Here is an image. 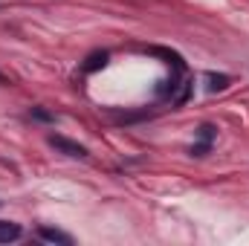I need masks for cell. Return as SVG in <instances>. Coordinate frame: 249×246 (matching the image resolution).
<instances>
[{
	"mask_svg": "<svg viewBox=\"0 0 249 246\" xmlns=\"http://www.w3.org/2000/svg\"><path fill=\"white\" fill-rule=\"evenodd\" d=\"M105 64H107V53H93L81 70H84V72H93V70H99V67H105Z\"/></svg>",
	"mask_w": 249,
	"mask_h": 246,
	"instance_id": "8992f818",
	"label": "cell"
},
{
	"mask_svg": "<svg viewBox=\"0 0 249 246\" xmlns=\"http://www.w3.org/2000/svg\"><path fill=\"white\" fill-rule=\"evenodd\" d=\"M38 235H41V241H47V244H61V246H72V238H70L67 232H58V229H41Z\"/></svg>",
	"mask_w": 249,
	"mask_h": 246,
	"instance_id": "5b68a950",
	"label": "cell"
},
{
	"mask_svg": "<svg viewBox=\"0 0 249 246\" xmlns=\"http://www.w3.org/2000/svg\"><path fill=\"white\" fill-rule=\"evenodd\" d=\"M214 136H217V130H214L212 124H200V130H197V142L191 145V157H206V154L212 151Z\"/></svg>",
	"mask_w": 249,
	"mask_h": 246,
	"instance_id": "7a4b0ae2",
	"label": "cell"
},
{
	"mask_svg": "<svg viewBox=\"0 0 249 246\" xmlns=\"http://www.w3.org/2000/svg\"><path fill=\"white\" fill-rule=\"evenodd\" d=\"M32 119H38V122H55V116L53 113H47V110H41V107H32V113H29Z\"/></svg>",
	"mask_w": 249,
	"mask_h": 246,
	"instance_id": "52a82bcc",
	"label": "cell"
},
{
	"mask_svg": "<svg viewBox=\"0 0 249 246\" xmlns=\"http://www.w3.org/2000/svg\"><path fill=\"white\" fill-rule=\"evenodd\" d=\"M23 235V229L18 223H9V220H0V244H12Z\"/></svg>",
	"mask_w": 249,
	"mask_h": 246,
	"instance_id": "277c9868",
	"label": "cell"
},
{
	"mask_svg": "<svg viewBox=\"0 0 249 246\" xmlns=\"http://www.w3.org/2000/svg\"><path fill=\"white\" fill-rule=\"evenodd\" d=\"M0 81H6V75H3V72H0Z\"/></svg>",
	"mask_w": 249,
	"mask_h": 246,
	"instance_id": "ba28073f",
	"label": "cell"
},
{
	"mask_svg": "<svg viewBox=\"0 0 249 246\" xmlns=\"http://www.w3.org/2000/svg\"><path fill=\"white\" fill-rule=\"evenodd\" d=\"M50 145H53L55 151L67 154V157H75V159H87V157H90L84 145H78V142H72V139H67V136H58V133H50Z\"/></svg>",
	"mask_w": 249,
	"mask_h": 246,
	"instance_id": "6da1fadb",
	"label": "cell"
},
{
	"mask_svg": "<svg viewBox=\"0 0 249 246\" xmlns=\"http://www.w3.org/2000/svg\"><path fill=\"white\" fill-rule=\"evenodd\" d=\"M229 84H232V78L223 75V72H220V75H217V72H209V75H206V90H209V93H220V90H226Z\"/></svg>",
	"mask_w": 249,
	"mask_h": 246,
	"instance_id": "3957f363",
	"label": "cell"
}]
</instances>
